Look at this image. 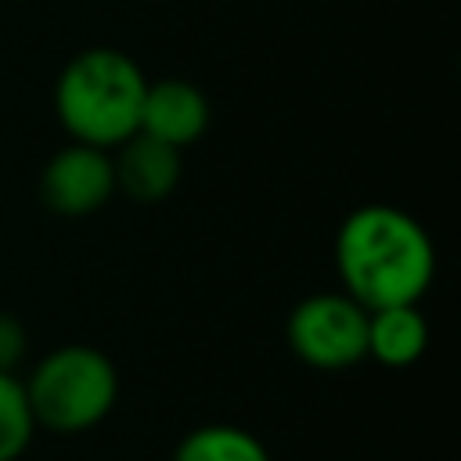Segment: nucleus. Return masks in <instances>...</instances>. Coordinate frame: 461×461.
<instances>
[{
	"label": "nucleus",
	"instance_id": "nucleus-1",
	"mask_svg": "<svg viewBox=\"0 0 461 461\" xmlns=\"http://www.w3.org/2000/svg\"><path fill=\"white\" fill-rule=\"evenodd\" d=\"M335 274L364 310L418 303L436 277L429 230L396 205H360L335 234Z\"/></svg>",
	"mask_w": 461,
	"mask_h": 461
},
{
	"label": "nucleus",
	"instance_id": "nucleus-2",
	"mask_svg": "<svg viewBox=\"0 0 461 461\" xmlns=\"http://www.w3.org/2000/svg\"><path fill=\"white\" fill-rule=\"evenodd\" d=\"M148 79L140 65L115 47L79 50L54 83V112L79 144L112 151L140 126Z\"/></svg>",
	"mask_w": 461,
	"mask_h": 461
},
{
	"label": "nucleus",
	"instance_id": "nucleus-3",
	"mask_svg": "<svg viewBox=\"0 0 461 461\" xmlns=\"http://www.w3.org/2000/svg\"><path fill=\"white\" fill-rule=\"evenodd\" d=\"M36 429L86 432L101 425L119 400V371L94 346H58L36 360L22 382Z\"/></svg>",
	"mask_w": 461,
	"mask_h": 461
},
{
	"label": "nucleus",
	"instance_id": "nucleus-4",
	"mask_svg": "<svg viewBox=\"0 0 461 461\" xmlns=\"http://www.w3.org/2000/svg\"><path fill=\"white\" fill-rule=\"evenodd\" d=\"M292 353L317 371H346L367 360V310L346 292H317L295 303L285 324Z\"/></svg>",
	"mask_w": 461,
	"mask_h": 461
},
{
	"label": "nucleus",
	"instance_id": "nucleus-5",
	"mask_svg": "<svg viewBox=\"0 0 461 461\" xmlns=\"http://www.w3.org/2000/svg\"><path fill=\"white\" fill-rule=\"evenodd\" d=\"M115 194L112 151L72 140L40 173V198L58 216H90Z\"/></svg>",
	"mask_w": 461,
	"mask_h": 461
},
{
	"label": "nucleus",
	"instance_id": "nucleus-6",
	"mask_svg": "<svg viewBox=\"0 0 461 461\" xmlns=\"http://www.w3.org/2000/svg\"><path fill=\"white\" fill-rule=\"evenodd\" d=\"M209 115L212 112H209V97L202 86L187 79H158V83H148L144 90L137 130L184 151L209 130Z\"/></svg>",
	"mask_w": 461,
	"mask_h": 461
},
{
	"label": "nucleus",
	"instance_id": "nucleus-7",
	"mask_svg": "<svg viewBox=\"0 0 461 461\" xmlns=\"http://www.w3.org/2000/svg\"><path fill=\"white\" fill-rule=\"evenodd\" d=\"M115 169V191H122L133 202H162L176 191L180 184V148L162 144L148 133H133L122 144H115L112 155Z\"/></svg>",
	"mask_w": 461,
	"mask_h": 461
},
{
	"label": "nucleus",
	"instance_id": "nucleus-8",
	"mask_svg": "<svg viewBox=\"0 0 461 461\" xmlns=\"http://www.w3.org/2000/svg\"><path fill=\"white\" fill-rule=\"evenodd\" d=\"M429 349V321L418 303L367 310V357L382 367H411Z\"/></svg>",
	"mask_w": 461,
	"mask_h": 461
},
{
	"label": "nucleus",
	"instance_id": "nucleus-9",
	"mask_svg": "<svg viewBox=\"0 0 461 461\" xmlns=\"http://www.w3.org/2000/svg\"><path fill=\"white\" fill-rule=\"evenodd\" d=\"M173 461H270V454H267L263 439H256L252 432H245L238 425L212 421V425L191 429L176 443Z\"/></svg>",
	"mask_w": 461,
	"mask_h": 461
},
{
	"label": "nucleus",
	"instance_id": "nucleus-10",
	"mask_svg": "<svg viewBox=\"0 0 461 461\" xmlns=\"http://www.w3.org/2000/svg\"><path fill=\"white\" fill-rule=\"evenodd\" d=\"M36 421L18 375H0V461H18L32 443Z\"/></svg>",
	"mask_w": 461,
	"mask_h": 461
},
{
	"label": "nucleus",
	"instance_id": "nucleus-11",
	"mask_svg": "<svg viewBox=\"0 0 461 461\" xmlns=\"http://www.w3.org/2000/svg\"><path fill=\"white\" fill-rule=\"evenodd\" d=\"M29 353V331L14 313L0 310V375H18Z\"/></svg>",
	"mask_w": 461,
	"mask_h": 461
}]
</instances>
